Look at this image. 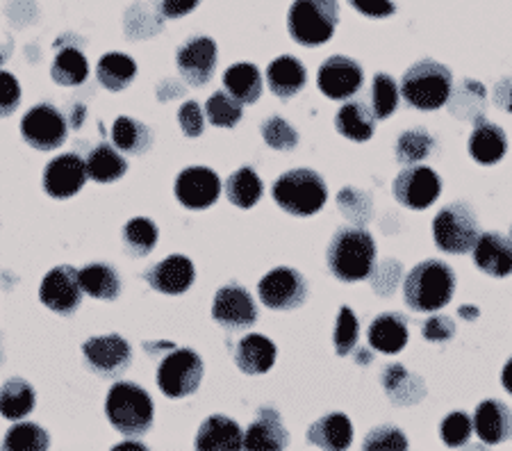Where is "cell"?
I'll return each mask as SVG.
<instances>
[{"label":"cell","instance_id":"obj_16","mask_svg":"<svg viewBox=\"0 0 512 451\" xmlns=\"http://www.w3.org/2000/svg\"><path fill=\"white\" fill-rule=\"evenodd\" d=\"M221 194V178L208 167H189L176 178L178 201L189 210H205L217 203Z\"/></svg>","mask_w":512,"mask_h":451},{"label":"cell","instance_id":"obj_34","mask_svg":"<svg viewBox=\"0 0 512 451\" xmlns=\"http://www.w3.org/2000/svg\"><path fill=\"white\" fill-rule=\"evenodd\" d=\"M98 82L110 92H121L126 89L137 76V64L132 57L123 53H107L101 57L96 67Z\"/></svg>","mask_w":512,"mask_h":451},{"label":"cell","instance_id":"obj_25","mask_svg":"<svg viewBox=\"0 0 512 451\" xmlns=\"http://www.w3.org/2000/svg\"><path fill=\"white\" fill-rule=\"evenodd\" d=\"M244 431L239 424L224 415H212L201 424L196 436V449L217 451V449H242Z\"/></svg>","mask_w":512,"mask_h":451},{"label":"cell","instance_id":"obj_45","mask_svg":"<svg viewBox=\"0 0 512 451\" xmlns=\"http://www.w3.org/2000/svg\"><path fill=\"white\" fill-rule=\"evenodd\" d=\"M337 205H340L342 215L349 217L355 224L362 226L371 219V196L362 190H355V187H344V190L337 194Z\"/></svg>","mask_w":512,"mask_h":451},{"label":"cell","instance_id":"obj_27","mask_svg":"<svg viewBox=\"0 0 512 451\" xmlns=\"http://www.w3.org/2000/svg\"><path fill=\"white\" fill-rule=\"evenodd\" d=\"M308 442L321 449H349L353 442V424L344 413H328L310 426Z\"/></svg>","mask_w":512,"mask_h":451},{"label":"cell","instance_id":"obj_55","mask_svg":"<svg viewBox=\"0 0 512 451\" xmlns=\"http://www.w3.org/2000/svg\"><path fill=\"white\" fill-rule=\"evenodd\" d=\"M153 3L167 19H180V16L194 12L201 0H153Z\"/></svg>","mask_w":512,"mask_h":451},{"label":"cell","instance_id":"obj_57","mask_svg":"<svg viewBox=\"0 0 512 451\" xmlns=\"http://www.w3.org/2000/svg\"><path fill=\"white\" fill-rule=\"evenodd\" d=\"M501 381H503V388H506L510 395H512V358L503 367V374H501Z\"/></svg>","mask_w":512,"mask_h":451},{"label":"cell","instance_id":"obj_38","mask_svg":"<svg viewBox=\"0 0 512 451\" xmlns=\"http://www.w3.org/2000/svg\"><path fill=\"white\" fill-rule=\"evenodd\" d=\"M262 192H264L262 180L251 167L237 169L226 183L228 201L237 205V208H244V210L253 208V205L262 199Z\"/></svg>","mask_w":512,"mask_h":451},{"label":"cell","instance_id":"obj_60","mask_svg":"<svg viewBox=\"0 0 512 451\" xmlns=\"http://www.w3.org/2000/svg\"><path fill=\"white\" fill-rule=\"evenodd\" d=\"M7 57H10V48H5L3 51V46H0V62H5Z\"/></svg>","mask_w":512,"mask_h":451},{"label":"cell","instance_id":"obj_37","mask_svg":"<svg viewBox=\"0 0 512 451\" xmlns=\"http://www.w3.org/2000/svg\"><path fill=\"white\" fill-rule=\"evenodd\" d=\"M128 171L126 160L112 149L110 144H101L89 153L87 158V176L96 183H114Z\"/></svg>","mask_w":512,"mask_h":451},{"label":"cell","instance_id":"obj_1","mask_svg":"<svg viewBox=\"0 0 512 451\" xmlns=\"http://www.w3.org/2000/svg\"><path fill=\"white\" fill-rule=\"evenodd\" d=\"M376 262V242L365 228H340L328 244V267L344 283L365 281Z\"/></svg>","mask_w":512,"mask_h":451},{"label":"cell","instance_id":"obj_50","mask_svg":"<svg viewBox=\"0 0 512 451\" xmlns=\"http://www.w3.org/2000/svg\"><path fill=\"white\" fill-rule=\"evenodd\" d=\"M365 449H408V438L403 436L401 429H396V426H376V429H371L369 436L365 438Z\"/></svg>","mask_w":512,"mask_h":451},{"label":"cell","instance_id":"obj_19","mask_svg":"<svg viewBox=\"0 0 512 451\" xmlns=\"http://www.w3.org/2000/svg\"><path fill=\"white\" fill-rule=\"evenodd\" d=\"M194 265L192 260L185 256H169L164 258L158 265H153L144 278L153 290L162 294H183L194 283Z\"/></svg>","mask_w":512,"mask_h":451},{"label":"cell","instance_id":"obj_20","mask_svg":"<svg viewBox=\"0 0 512 451\" xmlns=\"http://www.w3.org/2000/svg\"><path fill=\"white\" fill-rule=\"evenodd\" d=\"M472 258L487 276L503 278L512 274V242L499 233H481L472 249Z\"/></svg>","mask_w":512,"mask_h":451},{"label":"cell","instance_id":"obj_49","mask_svg":"<svg viewBox=\"0 0 512 451\" xmlns=\"http://www.w3.org/2000/svg\"><path fill=\"white\" fill-rule=\"evenodd\" d=\"M371 285H374V292L381 294V297H392L396 287L401 285L403 278V267L399 260L385 258L381 265H374L371 269Z\"/></svg>","mask_w":512,"mask_h":451},{"label":"cell","instance_id":"obj_3","mask_svg":"<svg viewBox=\"0 0 512 451\" xmlns=\"http://www.w3.org/2000/svg\"><path fill=\"white\" fill-rule=\"evenodd\" d=\"M107 420L119 433L128 438H139L153 426V399L144 388L121 381L112 385L105 401Z\"/></svg>","mask_w":512,"mask_h":451},{"label":"cell","instance_id":"obj_5","mask_svg":"<svg viewBox=\"0 0 512 451\" xmlns=\"http://www.w3.org/2000/svg\"><path fill=\"white\" fill-rule=\"evenodd\" d=\"M274 201L294 217H310L324 208L328 187L317 171L292 169L274 183Z\"/></svg>","mask_w":512,"mask_h":451},{"label":"cell","instance_id":"obj_13","mask_svg":"<svg viewBox=\"0 0 512 451\" xmlns=\"http://www.w3.org/2000/svg\"><path fill=\"white\" fill-rule=\"evenodd\" d=\"M365 73L362 67L351 57L333 55L319 67V89L324 96L333 98V101H349L353 94L360 92Z\"/></svg>","mask_w":512,"mask_h":451},{"label":"cell","instance_id":"obj_31","mask_svg":"<svg viewBox=\"0 0 512 451\" xmlns=\"http://www.w3.org/2000/svg\"><path fill=\"white\" fill-rule=\"evenodd\" d=\"M383 388L390 392V399L399 406H412L426 397L424 381L401 365H390L385 369Z\"/></svg>","mask_w":512,"mask_h":451},{"label":"cell","instance_id":"obj_21","mask_svg":"<svg viewBox=\"0 0 512 451\" xmlns=\"http://www.w3.org/2000/svg\"><path fill=\"white\" fill-rule=\"evenodd\" d=\"M474 431L485 445H501L512 436V413L499 399H487L478 404L474 413Z\"/></svg>","mask_w":512,"mask_h":451},{"label":"cell","instance_id":"obj_7","mask_svg":"<svg viewBox=\"0 0 512 451\" xmlns=\"http://www.w3.org/2000/svg\"><path fill=\"white\" fill-rule=\"evenodd\" d=\"M433 237L444 253L462 256L476 246L478 237H481V224H478L474 210L467 203L458 201L437 212L433 221Z\"/></svg>","mask_w":512,"mask_h":451},{"label":"cell","instance_id":"obj_52","mask_svg":"<svg viewBox=\"0 0 512 451\" xmlns=\"http://www.w3.org/2000/svg\"><path fill=\"white\" fill-rule=\"evenodd\" d=\"M178 121H180V128H183V133L187 137H201L203 135L205 121H203L201 105H198L196 101L183 103V108H180V112H178Z\"/></svg>","mask_w":512,"mask_h":451},{"label":"cell","instance_id":"obj_9","mask_svg":"<svg viewBox=\"0 0 512 451\" xmlns=\"http://www.w3.org/2000/svg\"><path fill=\"white\" fill-rule=\"evenodd\" d=\"M258 294L267 308L294 310L301 308L308 299V283L292 267H276L262 278Z\"/></svg>","mask_w":512,"mask_h":451},{"label":"cell","instance_id":"obj_59","mask_svg":"<svg viewBox=\"0 0 512 451\" xmlns=\"http://www.w3.org/2000/svg\"><path fill=\"white\" fill-rule=\"evenodd\" d=\"M460 315L462 317H478V310L476 308H460Z\"/></svg>","mask_w":512,"mask_h":451},{"label":"cell","instance_id":"obj_10","mask_svg":"<svg viewBox=\"0 0 512 451\" xmlns=\"http://www.w3.org/2000/svg\"><path fill=\"white\" fill-rule=\"evenodd\" d=\"M442 194V180L431 167L410 164L394 180V199L410 210H426Z\"/></svg>","mask_w":512,"mask_h":451},{"label":"cell","instance_id":"obj_2","mask_svg":"<svg viewBox=\"0 0 512 451\" xmlns=\"http://www.w3.org/2000/svg\"><path fill=\"white\" fill-rule=\"evenodd\" d=\"M456 292V274L442 260H424L408 274L403 297L417 313H435L451 303Z\"/></svg>","mask_w":512,"mask_h":451},{"label":"cell","instance_id":"obj_56","mask_svg":"<svg viewBox=\"0 0 512 451\" xmlns=\"http://www.w3.org/2000/svg\"><path fill=\"white\" fill-rule=\"evenodd\" d=\"M494 103H497V108H501L503 112L512 114V78L499 80V85L494 87Z\"/></svg>","mask_w":512,"mask_h":451},{"label":"cell","instance_id":"obj_29","mask_svg":"<svg viewBox=\"0 0 512 451\" xmlns=\"http://www.w3.org/2000/svg\"><path fill=\"white\" fill-rule=\"evenodd\" d=\"M308 80V73L301 60L292 55H283L269 64L267 69V82L269 89L280 98H292L301 92Z\"/></svg>","mask_w":512,"mask_h":451},{"label":"cell","instance_id":"obj_33","mask_svg":"<svg viewBox=\"0 0 512 451\" xmlns=\"http://www.w3.org/2000/svg\"><path fill=\"white\" fill-rule=\"evenodd\" d=\"M224 85H226V92L230 96H235L242 105L258 103V98L262 94L260 71L255 64H249V62L233 64V67L224 73Z\"/></svg>","mask_w":512,"mask_h":451},{"label":"cell","instance_id":"obj_35","mask_svg":"<svg viewBox=\"0 0 512 451\" xmlns=\"http://www.w3.org/2000/svg\"><path fill=\"white\" fill-rule=\"evenodd\" d=\"M112 142L117 149L130 155H142L153 146V133L142 121L119 117L112 126Z\"/></svg>","mask_w":512,"mask_h":451},{"label":"cell","instance_id":"obj_51","mask_svg":"<svg viewBox=\"0 0 512 451\" xmlns=\"http://www.w3.org/2000/svg\"><path fill=\"white\" fill-rule=\"evenodd\" d=\"M21 103V85L12 73L0 71V117H10Z\"/></svg>","mask_w":512,"mask_h":451},{"label":"cell","instance_id":"obj_61","mask_svg":"<svg viewBox=\"0 0 512 451\" xmlns=\"http://www.w3.org/2000/svg\"><path fill=\"white\" fill-rule=\"evenodd\" d=\"M510 242H512V226H510Z\"/></svg>","mask_w":512,"mask_h":451},{"label":"cell","instance_id":"obj_48","mask_svg":"<svg viewBox=\"0 0 512 451\" xmlns=\"http://www.w3.org/2000/svg\"><path fill=\"white\" fill-rule=\"evenodd\" d=\"M262 137L271 149L292 151L299 144V133L283 117H271L262 123Z\"/></svg>","mask_w":512,"mask_h":451},{"label":"cell","instance_id":"obj_30","mask_svg":"<svg viewBox=\"0 0 512 451\" xmlns=\"http://www.w3.org/2000/svg\"><path fill=\"white\" fill-rule=\"evenodd\" d=\"M447 105L453 117L465 119L469 123H478L485 119L487 92L481 82L462 80L456 89H451Z\"/></svg>","mask_w":512,"mask_h":451},{"label":"cell","instance_id":"obj_6","mask_svg":"<svg viewBox=\"0 0 512 451\" xmlns=\"http://www.w3.org/2000/svg\"><path fill=\"white\" fill-rule=\"evenodd\" d=\"M340 23L337 0H294L289 7L287 28L301 46H321L335 35Z\"/></svg>","mask_w":512,"mask_h":451},{"label":"cell","instance_id":"obj_54","mask_svg":"<svg viewBox=\"0 0 512 451\" xmlns=\"http://www.w3.org/2000/svg\"><path fill=\"white\" fill-rule=\"evenodd\" d=\"M349 3L360 14L371 16V19H385V16H392L396 12L392 0H349Z\"/></svg>","mask_w":512,"mask_h":451},{"label":"cell","instance_id":"obj_4","mask_svg":"<svg viewBox=\"0 0 512 451\" xmlns=\"http://www.w3.org/2000/svg\"><path fill=\"white\" fill-rule=\"evenodd\" d=\"M453 76L449 67L435 60H421L403 73L401 94L415 110H440L449 103Z\"/></svg>","mask_w":512,"mask_h":451},{"label":"cell","instance_id":"obj_26","mask_svg":"<svg viewBox=\"0 0 512 451\" xmlns=\"http://www.w3.org/2000/svg\"><path fill=\"white\" fill-rule=\"evenodd\" d=\"M508 151V139L506 133L499 126H494L490 121H478L474 123L472 137H469V155L478 164H497L503 160V155Z\"/></svg>","mask_w":512,"mask_h":451},{"label":"cell","instance_id":"obj_42","mask_svg":"<svg viewBox=\"0 0 512 451\" xmlns=\"http://www.w3.org/2000/svg\"><path fill=\"white\" fill-rule=\"evenodd\" d=\"M399 96L401 89L396 80L387 73H376L374 82H371V110H374L376 119L392 117L399 108Z\"/></svg>","mask_w":512,"mask_h":451},{"label":"cell","instance_id":"obj_15","mask_svg":"<svg viewBox=\"0 0 512 451\" xmlns=\"http://www.w3.org/2000/svg\"><path fill=\"white\" fill-rule=\"evenodd\" d=\"M89 369L98 376H119L130 367V344L121 335H98L82 344Z\"/></svg>","mask_w":512,"mask_h":451},{"label":"cell","instance_id":"obj_11","mask_svg":"<svg viewBox=\"0 0 512 451\" xmlns=\"http://www.w3.org/2000/svg\"><path fill=\"white\" fill-rule=\"evenodd\" d=\"M39 299L53 313L71 315L82 303V287L78 272L71 265H60L46 274L39 287Z\"/></svg>","mask_w":512,"mask_h":451},{"label":"cell","instance_id":"obj_8","mask_svg":"<svg viewBox=\"0 0 512 451\" xmlns=\"http://www.w3.org/2000/svg\"><path fill=\"white\" fill-rule=\"evenodd\" d=\"M203 381V360L192 349H178L158 367V385L169 399L194 395Z\"/></svg>","mask_w":512,"mask_h":451},{"label":"cell","instance_id":"obj_22","mask_svg":"<svg viewBox=\"0 0 512 451\" xmlns=\"http://www.w3.org/2000/svg\"><path fill=\"white\" fill-rule=\"evenodd\" d=\"M287 429L283 420H280L278 410L262 408L249 429L244 433V449H258V451H280L287 447Z\"/></svg>","mask_w":512,"mask_h":451},{"label":"cell","instance_id":"obj_40","mask_svg":"<svg viewBox=\"0 0 512 451\" xmlns=\"http://www.w3.org/2000/svg\"><path fill=\"white\" fill-rule=\"evenodd\" d=\"M123 242H126L128 253L137 258L148 256L158 244V226L146 217H135L123 226Z\"/></svg>","mask_w":512,"mask_h":451},{"label":"cell","instance_id":"obj_41","mask_svg":"<svg viewBox=\"0 0 512 451\" xmlns=\"http://www.w3.org/2000/svg\"><path fill=\"white\" fill-rule=\"evenodd\" d=\"M435 151V137L426 128L406 130L396 142V160L401 164H417Z\"/></svg>","mask_w":512,"mask_h":451},{"label":"cell","instance_id":"obj_12","mask_svg":"<svg viewBox=\"0 0 512 451\" xmlns=\"http://www.w3.org/2000/svg\"><path fill=\"white\" fill-rule=\"evenodd\" d=\"M21 135L32 149L53 151L66 142V119L53 105H37L23 117Z\"/></svg>","mask_w":512,"mask_h":451},{"label":"cell","instance_id":"obj_43","mask_svg":"<svg viewBox=\"0 0 512 451\" xmlns=\"http://www.w3.org/2000/svg\"><path fill=\"white\" fill-rule=\"evenodd\" d=\"M51 445L48 433L39 424L21 422L12 426L3 438V449H21V451H46Z\"/></svg>","mask_w":512,"mask_h":451},{"label":"cell","instance_id":"obj_44","mask_svg":"<svg viewBox=\"0 0 512 451\" xmlns=\"http://www.w3.org/2000/svg\"><path fill=\"white\" fill-rule=\"evenodd\" d=\"M205 114H208V121L212 126L235 128L239 119H242V103L228 92H217L205 103Z\"/></svg>","mask_w":512,"mask_h":451},{"label":"cell","instance_id":"obj_17","mask_svg":"<svg viewBox=\"0 0 512 451\" xmlns=\"http://www.w3.org/2000/svg\"><path fill=\"white\" fill-rule=\"evenodd\" d=\"M87 162L76 153H64L44 171V190L53 199H71L87 183Z\"/></svg>","mask_w":512,"mask_h":451},{"label":"cell","instance_id":"obj_39","mask_svg":"<svg viewBox=\"0 0 512 451\" xmlns=\"http://www.w3.org/2000/svg\"><path fill=\"white\" fill-rule=\"evenodd\" d=\"M51 76L57 85H64V87L82 85V82H85L89 76L87 57L73 46L62 48V51L55 55Z\"/></svg>","mask_w":512,"mask_h":451},{"label":"cell","instance_id":"obj_24","mask_svg":"<svg viewBox=\"0 0 512 451\" xmlns=\"http://www.w3.org/2000/svg\"><path fill=\"white\" fill-rule=\"evenodd\" d=\"M278 349L267 335L251 333L237 342L235 363L244 374H264L276 363Z\"/></svg>","mask_w":512,"mask_h":451},{"label":"cell","instance_id":"obj_47","mask_svg":"<svg viewBox=\"0 0 512 451\" xmlns=\"http://www.w3.org/2000/svg\"><path fill=\"white\" fill-rule=\"evenodd\" d=\"M474 433V420L462 410H456L444 417V422L440 424V436L444 440V445L449 447H465L469 438Z\"/></svg>","mask_w":512,"mask_h":451},{"label":"cell","instance_id":"obj_14","mask_svg":"<svg viewBox=\"0 0 512 451\" xmlns=\"http://www.w3.org/2000/svg\"><path fill=\"white\" fill-rule=\"evenodd\" d=\"M212 317L228 331H239V328H249L258 322V308L246 287L230 283L221 287L214 297Z\"/></svg>","mask_w":512,"mask_h":451},{"label":"cell","instance_id":"obj_46","mask_svg":"<svg viewBox=\"0 0 512 451\" xmlns=\"http://www.w3.org/2000/svg\"><path fill=\"white\" fill-rule=\"evenodd\" d=\"M358 333H360L358 317H355V313L349 306H344L340 310V317H337L335 333H333V344H335L337 356L351 354V351L355 349V342H358Z\"/></svg>","mask_w":512,"mask_h":451},{"label":"cell","instance_id":"obj_18","mask_svg":"<svg viewBox=\"0 0 512 451\" xmlns=\"http://www.w3.org/2000/svg\"><path fill=\"white\" fill-rule=\"evenodd\" d=\"M178 69L192 87L208 85L217 69V44L210 37H194L178 48Z\"/></svg>","mask_w":512,"mask_h":451},{"label":"cell","instance_id":"obj_23","mask_svg":"<svg viewBox=\"0 0 512 451\" xmlns=\"http://www.w3.org/2000/svg\"><path fill=\"white\" fill-rule=\"evenodd\" d=\"M369 344L371 349L381 354H399L408 344V319L399 313H383L378 315L369 326Z\"/></svg>","mask_w":512,"mask_h":451},{"label":"cell","instance_id":"obj_32","mask_svg":"<svg viewBox=\"0 0 512 451\" xmlns=\"http://www.w3.org/2000/svg\"><path fill=\"white\" fill-rule=\"evenodd\" d=\"M82 292H87L94 299L112 301L121 294V278L117 269L105 265V262H94V265L82 267L78 272Z\"/></svg>","mask_w":512,"mask_h":451},{"label":"cell","instance_id":"obj_53","mask_svg":"<svg viewBox=\"0 0 512 451\" xmlns=\"http://www.w3.org/2000/svg\"><path fill=\"white\" fill-rule=\"evenodd\" d=\"M456 335V324L447 315H433L424 324V338L428 342H449Z\"/></svg>","mask_w":512,"mask_h":451},{"label":"cell","instance_id":"obj_58","mask_svg":"<svg viewBox=\"0 0 512 451\" xmlns=\"http://www.w3.org/2000/svg\"><path fill=\"white\" fill-rule=\"evenodd\" d=\"M146 447L142 442H135V440H128V442H121V445L114 447V451H144Z\"/></svg>","mask_w":512,"mask_h":451},{"label":"cell","instance_id":"obj_36","mask_svg":"<svg viewBox=\"0 0 512 451\" xmlns=\"http://www.w3.org/2000/svg\"><path fill=\"white\" fill-rule=\"evenodd\" d=\"M35 408V388L23 379H10L0 388V415L5 420H21Z\"/></svg>","mask_w":512,"mask_h":451},{"label":"cell","instance_id":"obj_28","mask_svg":"<svg viewBox=\"0 0 512 451\" xmlns=\"http://www.w3.org/2000/svg\"><path fill=\"white\" fill-rule=\"evenodd\" d=\"M376 114L369 108L367 101H349L335 117L337 133L351 142H369L376 130Z\"/></svg>","mask_w":512,"mask_h":451}]
</instances>
